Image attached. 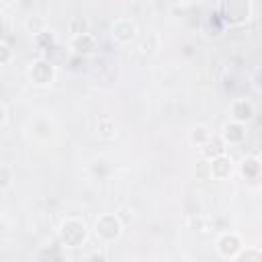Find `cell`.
<instances>
[{
    "mask_svg": "<svg viewBox=\"0 0 262 262\" xmlns=\"http://www.w3.org/2000/svg\"><path fill=\"white\" fill-rule=\"evenodd\" d=\"M252 16V2L250 0H229L219 4V18L223 25H244Z\"/></svg>",
    "mask_w": 262,
    "mask_h": 262,
    "instance_id": "1",
    "label": "cell"
},
{
    "mask_svg": "<svg viewBox=\"0 0 262 262\" xmlns=\"http://www.w3.org/2000/svg\"><path fill=\"white\" fill-rule=\"evenodd\" d=\"M88 235V229H86V223L78 217H68L66 221H61L59 225V239L61 244H66L68 248H78L84 244Z\"/></svg>",
    "mask_w": 262,
    "mask_h": 262,
    "instance_id": "2",
    "label": "cell"
},
{
    "mask_svg": "<svg viewBox=\"0 0 262 262\" xmlns=\"http://www.w3.org/2000/svg\"><path fill=\"white\" fill-rule=\"evenodd\" d=\"M123 231V225H121V219L113 213H104L96 219L94 223V235L100 239V242H115Z\"/></svg>",
    "mask_w": 262,
    "mask_h": 262,
    "instance_id": "3",
    "label": "cell"
},
{
    "mask_svg": "<svg viewBox=\"0 0 262 262\" xmlns=\"http://www.w3.org/2000/svg\"><path fill=\"white\" fill-rule=\"evenodd\" d=\"M135 35H137V25H135L133 18L121 16V18L113 20V25H111V37H113V41L125 45V43H131L135 39Z\"/></svg>",
    "mask_w": 262,
    "mask_h": 262,
    "instance_id": "4",
    "label": "cell"
},
{
    "mask_svg": "<svg viewBox=\"0 0 262 262\" xmlns=\"http://www.w3.org/2000/svg\"><path fill=\"white\" fill-rule=\"evenodd\" d=\"M215 248L219 252V256L223 258H233L237 256L242 250H244V244H242V237L235 233V231H225L217 237L215 242Z\"/></svg>",
    "mask_w": 262,
    "mask_h": 262,
    "instance_id": "5",
    "label": "cell"
},
{
    "mask_svg": "<svg viewBox=\"0 0 262 262\" xmlns=\"http://www.w3.org/2000/svg\"><path fill=\"white\" fill-rule=\"evenodd\" d=\"M55 76V70H53V63L47 61V59H35L31 66H29V78L33 84L37 86H47L51 84Z\"/></svg>",
    "mask_w": 262,
    "mask_h": 262,
    "instance_id": "6",
    "label": "cell"
},
{
    "mask_svg": "<svg viewBox=\"0 0 262 262\" xmlns=\"http://www.w3.org/2000/svg\"><path fill=\"white\" fill-rule=\"evenodd\" d=\"M254 115H256V108L248 98H235L231 102V117H233L235 123L246 125L254 119Z\"/></svg>",
    "mask_w": 262,
    "mask_h": 262,
    "instance_id": "7",
    "label": "cell"
},
{
    "mask_svg": "<svg viewBox=\"0 0 262 262\" xmlns=\"http://www.w3.org/2000/svg\"><path fill=\"white\" fill-rule=\"evenodd\" d=\"M219 137L223 139V143H225V145L242 143V141L246 139V127H244L242 123L229 121V123H225V125H223V129H221V135H219Z\"/></svg>",
    "mask_w": 262,
    "mask_h": 262,
    "instance_id": "8",
    "label": "cell"
},
{
    "mask_svg": "<svg viewBox=\"0 0 262 262\" xmlns=\"http://www.w3.org/2000/svg\"><path fill=\"white\" fill-rule=\"evenodd\" d=\"M199 149H201V156L205 160H209V162L219 158V156H225V143H223V139L219 135H211Z\"/></svg>",
    "mask_w": 262,
    "mask_h": 262,
    "instance_id": "9",
    "label": "cell"
},
{
    "mask_svg": "<svg viewBox=\"0 0 262 262\" xmlns=\"http://www.w3.org/2000/svg\"><path fill=\"white\" fill-rule=\"evenodd\" d=\"M72 49L78 53V55H90L94 49H96V37L92 33H82V35H76L72 37Z\"/></svg>",
    "mask_w": 262,
    "mask_h": 262,
    "instance_id": "10",
    "label": "cell"
},
{
    "mask_svg": "<svg viewBox=\"0 0 262 262\" xmlns=\"http://www.w3.org/2000/svg\"><path fill=\"white\" fill-rule=\"evenodd\" d=\"M209 168H211V178L223 180V178H229V174H231V170H233V164H231L229 156L225 154V156H219V158L211 160V162H209Z\"/></svg>",
    "mask_w": 262,
    "mask_h": 262,
    "instance_id": "11",
    "label": "cell"
},
{
    "mask_svg": "<svg viewBox=\"0 0 262 262\" xmlns=\"http://www.w3.org/2000/svg\"><path fill=\"white\" fill-rule=\"evenodd\" d=\"M242 174L248 178V180H256L260 176V160L258 156H250L242 162Z\"/></svg>",
    "mask_w": 262,
    "mask_h": 262,
    "instance_id": "12",
    "label": "cell"
},
{
    "mask_svg": "<svg viewBox=\"0 0 262 262\" xmlns=\"http://www.w3.org/2000/svg\"><path fill=\"white\" fill-rule=\"evenodd\" d=\"M233 262H262V254L258 248H244L237 256L231 258Z\"/></svg>",
    "mask_w": 262,
    "mask_h": 262,
    "instance_id": "13",
    "label": "cell"
},
{
    "mask_svg": "<svg viewBox=\"0 0 262 262\" xmlns=\"http://www.w3.org/2000/svg\"><path fill=\"white\" fill-rule=\"evenodd\" d=\"M96 133H98L102 139H111V137H115V123H113V119H108V117L100 119L98 125H96Z\"/></svg>",
    "mask_w": 262,
    "mask_h": 262,
    "instance_id": "14",
    "label": "cell"
},
{
    "mask_svg": "<svg viewBox=\"0 0 262 262\" xmlns=\"http://www.w3.org/2000/svg\"><path fill=\"white\" fill-rule=\"evenodd\" d=\"M211 137V131H207V127H203V125H196L192 131H190V141L194 143V145H203L207 139Z\"/></svg>",
    "mask_w": 262,
    "mask_h": 262,
    "instance_id": "15",
    "label": "cell"
},
{
    "mask_svg": "<svg viewBox=\"0 0 262 262\" xmlns=\"http://www.w3.org/2000/svg\"><path fill=\"white\" fill-rule=\"evenodd\" d=\"M86 20L82 18V16H76V18H72L70 20V25H68V29H70V33H72V37H76V35H82V33H88L86 31Z\"/></svg>",
    "mask_w": 262,
    "mask_h": 262,
    "instance_id": "16",
    "label": "cell"
},
{
    "mask_svg": "<svg viewBox=\"0 0 262 262\" xmlns=\"http://www.w3.org/2000/svg\"><path fill=\"white\" fill-rule=\"evenodd\" d=\"M194 172H196V176H199L201 180H209V178H211V168H209V160H201V162L196 164Z\"/></svg>",
    "mask_w": 262,
    "mask_h": 262,
    "instance_id": "17",
    "label": "cell"
},
{
    "mask_svg": "<svg viewBox=\"0 0 262 262\" xmlns=\"http://www.w3.org/2000/svg\"><path fill=\"white\" fill-rule=\"evenodd\" d=\"M10 182H12V170L6 164H0V188L10 186Z\"/></svg>",
    "mask_w": 262,
    "mask_h": 262,
    "instance_id": "18",
    "label": "cell"
},
{
    "mask_svg": "<svg viewBox=\"0 0 262 262\" xmlns=\"http://www.w3.org/2000/svg\"><path fill=\"white\" fill-rule=\"evenodd\" d=\"M10 59H12V49H10V45L0 39V66L8 63Z\"/></svg>",
    "mask_w": 262,
    "mask_h": 262,
    "instance_id": "19",
    "label": "cell"
},
{
    "mask_svg": "<svg viewBox=\"0 0 262 262\" xmlns=\"http://www.w3.org/2000/svg\"><path fill=\"white\" fill-rule=\"evenodd\" d=\"M86 262H106V258H104L102 254H98V252H92V254L86 258Z\"/></svg>",
    "mask_w": 262,
    "mask_h": 262,
    "instance_id": "20",
    "label": "cell"
},
{
    "mask_svg": "<svg viewBox=\"0 0 262 262\" xmlns=\"http://www.w3.org/2000/svg\"><path fill=\"white\" fill-rule=\"evenodd\" d=\"M6 31H8V23H6V14H4V12H0V37H2V35H6Z\"/></svg>",
    "mask_w": 262,
    "mask_h": 262,
    "instance_id": "21",
    "label": "cell"
},
{
    "mask_svg": "<svg viewBox=\"0 0 262 262\" xmlns=\"http://www.w3.org/2000/svg\"><path fill=\"white\" fill-rule=\"evenodd\" d=\"M258 76H260V68L254 72V88H256V90H260V82H258Z\"/></svg>",
    "mask_w": 262,
    "mask_h": 262,
    "instance_id": "22",
    "label": "cell"
},
{
    "mask_svg": "<svg viewBox=\"0 0 262 262\" xmlns=\"http://www.w3.org/2000/svg\"><path fill=\"white\" fill-rule=\"evenodd\" d=\"M4 121H6V108H4L2 104H0V125H2Z\"/></svg>",
    "mask_w": 262,
    "mask_h": 262,
    "instance_id": "23",
    "label": "cell"
}]
</instances>
